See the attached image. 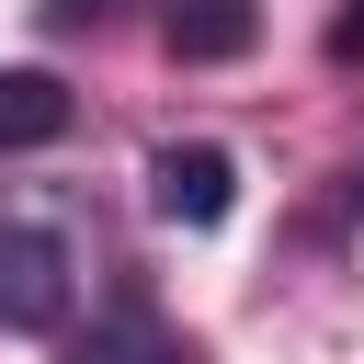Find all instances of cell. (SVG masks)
<instances>
[{"mask_svg":"<svg viewBox=\"0 0 364 364\" xmlns=\"http://www.w3.org/2000/svg\"><path fill=\"white\" fill-rule=\"evenodd\" d=\"M330 57H364V0H341V23H330Z\"/></svg>","mask_w":364,"mask_h":364,"instance_id":"52a82bcc","label":"cell"},{"mask_svg":"<svg viewBox=\"0 0 364 364\" xmlns=\"http://www.w3.org/2000/svg\"><path fill=\"white\" fill-rule=\"evenodd\" d=\"M57 318H68V239L0 216V330H57Z\"/></svg>","mask_w":364,"mask_h":364,"instance_id":"6da1fadb","label":"cell"},{"mask_svg":"<svg viewBox=\"0 0 364 364\" xmlns=\"http://www.w3.org/2000/svg\"><path fill=\"white\" fill-rule=\"evenodd\" d=\"M148 205H159L171 228H228V205H239V159H228L216 136L159 148V159H148Z\"/></svg>","mask_w":364,"mask_h":364,"instance_id":"7a4b0ae2","label":"cell"},{"mask_svg":"<svg viewBox=\"0 0 364 364\" xmlns=\"http://www.w3.org/2000/svg\"><path fill=\"white\" fill-rule=\"evenodd\" d=\"M46 136H68V91L46 68H0V159L11 148H46Z\"/></svg>","mask_w":364,"mask_h":364,"instance_id":"5b68a950","label":"cell"},{"mask_svg":"<svg viewBox=\"0 0 364 364\" xmlns=\"http://www.w3.org/2000/svg\"><path fill=\"white\" fill-rule=\"evenodd\" d=\"M102 11H114V0H46V23H57V34H80V23H102Z\"/></svg>","mask_w":364,"mask_h":364,"instance_id":"8992f818","label":"cell"},{"mask_svg":"<svg viewBox=\"0 0 364 364\" xmlns=\"http://www.w3.org/2000/svg\"><path fill=\"white\" fill-rule=\"evenodd\" d=\"M68 364H193V341L159 330L148 307H114V318H91V330L68 341Z\"/></svg>","mask_w":364,"mask_h":364,"instance_id":"277c9868","label":"cell"},{"mask_svg":"<svg viewBox=\"0 0 364 364\" xmlns=\"http://www.w3.org/2000/svg\"><path fill=\"white\" fill-rule=\"evenodd\" d=\"M250 34H262V11H250V0H171V11H159V46H171L182 68L250 57Z\"/></svg>","mask_w":364,"mask_h":364,"instance_id":"3957f363","label":"cell"},{"mask_svg":"<svg viewBox=\"0 0 364 364\" xmlns=\"http://www.w3.org/2000/svg\"><path fill=\"white\" fill-rule=\"evenodd\" d=\"M353 216H364V171H353Z\"/></svg>","mask_w":364,"mask_h":364,"instance_id":"ba28073f","label":"cell"}]
</instances>
